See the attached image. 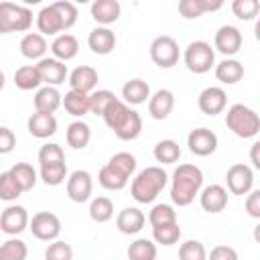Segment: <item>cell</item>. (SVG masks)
<instances>
[{
  "label": "cell",
  "mask_w": 260,
  "mask_h": 260,
  "mask_svg": "<svg viewBox=\"0 0 260 260\" xmlns=\"http://www.w3.org/2000/svg\"><path fill=\"white\" fill-rule=\"evenodd\" d=\"M203 189V171L197 165L183 162L171 177V201L179 207H187Z\"/></svg>",
  "instance_id": "cell-1"
},
{
  "label": "cell",
  "mask_w": 260,
  "mask_h": 260,
  "mask_svg": "<svg viewBox=\"0 0 260 260\" xmlns=\"http://www.w3.org/2000/svg\"><path fill=\"white\" fill-rule=\"evenodd\" d=\"M106 126L120 138V140H134L142 132V118L136 110H132L122 100L112 102L106 112L102 114Z\"/></svg>",
  "instance_id": "cell-2"
},
{
  "label": "cell",
  "mask_w": 260,
  "mask_h": 260,
  "mask_svg": "<svg viewBox=\"0 0 260 260\" xmlns=\"http://www.w3.org/2000/svg\"><path fill=\"white\" fill-rule=\"evenodd\" d=\"M167 183H169V175L162 167H146L132 179L130 195L138 203H152L167 187Z\"/></svg>",
  "instance_id": "cell-3"
},
{
  "label": "cell",
  "mask_w": 260,
  "mask_h": 260,
  "mask_svg": "<svg viewBox=\"0 0 260 260\" xmlns=\"http://www.w3.org/2000/svg\"><path fill=\"white\" fill-rule=\"evenodd\" d=\"M225 126L238 138H256L260 132V116L244 104H234L225 112Z\"/></svg>",
  "instance_id": "cell-4"
},
{
  "label": "cell",
  "mask_w": 260,
  "mask_h": 260,
  "mask_svg": "<svg viewBox=\"0 0 260 260\" xmlns=\"http://www.w3.org/2000/svg\"><path fill=\"white\" fill-rule=\"evenodd\" d=\"M32 26V12L14 2H0V35L26 32Z\"/></svg>",
  "instance_id": "cell-5"
},
{
  "label": "cell",
  "mask_w": 260,
  "mask_h": 260,
  "mask_svg": "<svg viewBox=\"0 0 260 260\" xmlns=\"http://www.w3.org/2000/svg\"><path fill=\"white\" fill-rule=\"evenodd\" d=\"M183 63L191 73H207L215 65V51L207 41H191L185 47L183 53Z\"/></svg>",
  "instance_id": "cell-6"
},
{
  "label": "cell",
  "mask_w": 260,
  "mask_h": 260,
  "mask_svg": "<svg viewBox=\"0 0 260 260\" xmlns=\"http://www.w3.org/2000/svg\"><path fill=\"white\" fill-rule=\"evenodd\" d=\"M150 59L160 69H171L179 63V43L169 37L160 35L150 43Z\"/></svg>",
  "instance_id": "cell-7"
},
{
  "label": "cell",
  "mask_w": 260,
  "mask_h": 260,
  "mask_svg": "<svg viewBox=\"0 0 260 260\" xmlns=\"http://www.w3.org/2000/svg\"><path fill=\"white\" fill-rule=\"evenodd\" d=\"M28 230L37 240L53 242L61 234V219L51 211H39L28 221Z\"/></svg>",
  "instance_id": "cell-8"
},
{
  "label": "cell",
  "mask_w": 260,
  "mask_h": 260,
  "mask_svg": "<svg viewBox=\"0 0 260 260\" xmlns=\"http://www.w3.org/2000/svg\"><path fill=\"white\" fill-rule=\"evenodd\" d=\"M225 185L230 193L234 195H248L254 187V169L246 162H236L225 173Z\"/></svg>",
  "instance_id": "cell-9"
},
{
  "label": "cell",
  "mask_w": 260,
  "mask_h": 260,
  "mask_svg": "<svg viewBox=\"0 0 260 260\" xmlns=\"http://www.w3.org/2000/svg\"><path fill=\"white\" fill-rule=\"evenodd\" d=\"M213 45H215V49H217L221 55H225V59H232V55H236V53L242 49L244 37H242V32H240L238 26H234V24H223V26L217 28V32H215V37H213Z\"/></svg>",
  "instance_id": "cell-10"
},
{
  "label": "cell",
  "mask_w": 260,
  "mask_h": 260,
  "mask_svg": "<svg viewBox=\"0 0 260 260\" xmlns=\"http://www.w3.org/2000/svg\"><path fill=\"white\" fill-rule=\"evenodd\" d=\"M93 191V179L87 171L77 169L67 177V197L75 203H85L89 201Z\"/></svg>",
  "instance_id": "cell-11"
},
{
  "label": "cell",
  "mask_w": 260,
  "mask_h": 260,
  "mask_svg": "<svg viewBox=\"0 0 260 260\" xmlns=\"http://www.w3.org/2000/svg\"><path fill=\"white\" fill-rule=\"evenodd\" d=\"M28 211L22 205H8L2 213H0V230L8 236H18L28 228Z\"/></svg>",
  "instance_id": "cell-12"
},
{
  "label": "cell",
  "mask_w": 260,
  "mask_h": 260,
  "mask_svg": "<svg viewBox=\"0 0 260 260\" xmlns=\"http://www.w3.org/2000/svg\"><path fill=\"white\" fill-rule=\"evenodd\" d=\"M187 146L195 156H209L217 150V136L209 128H195L187 136Z\"/></svg>",
  "instance_id": "cell-13"
},
{
  "label": "cell",
  "mask_w": 260,
  "mask_h": 260,
  "mask_svg": "<svg viewBox=\"0 0 260 260\" xmlns=\"http://www.w3.org/2000/svg\"><path fill=\"white\" fill-rule=\"evenodd\" d=\"M37 71H39V75H41V81H43L45 85H51V87L61 85V83L67 79V75H69L67 65L61 63V61H57L55 57H43V59L37 63Z\"/></svg>",
  "instance_id": "cell-14"
},
{
  "label": "cell",
  "mask_w": 260,
  "mask_h": 260,
  "mask_svg": "<svg viewBox=\"0 0 260 260\" xmlns=\"http://www.w3.org/2000/svg\"><path fill=\"white\" fill-rule=\"evenodd\" d=\"M197 106H199V110H201L203 114H207V116H217V114H221V112L225 110V106H228V93H225L221 87H217V85H209V87H205V89L199 93Z\"/></svg>",
  "instance_id": "cell-15"
},
{
  "label": "cell",
  "mask_w": 260,
  "mask_h": 260,
  "mask_svg": "<svg viewBox=\"0 0 260 260\" xmlns=\"http://www.w3.org/2000/svg\"><path fill=\"white\" fill-rule=\"evenodd\" d=\"M199 203L201 209L207 213H221L228 207V191L225 187L213 183L199 191Z\"/></svg>",
  "instance_id": "cell-16"
},
{
  "label": "cell",
  "mask_w": 260,
  "mask_h": 260,
  "mask_svg": "<svg viewBox=\"0 0 260 260\" xmlns=\"http://www.w3.org/2000/svg\"><path fill=\"white\" fill-rule=\"evenodd\" d=\"M37 28H39V35L43 37H57L65 30L63 20L53 4L41 8V12L37 14Z\"/></svg>",
  "instance_id": "cell-17"
},
{
  "label": "cell",
  "mask_w": 260,
  "mask_h": 260,
  "mask_svg": "<svg viewBox=\"0 0 260 260\" xmlns=\"http://www.w3.org/2000/svg\"><path fill=\"white\" fill-rule=\"evenodd\" d=\"M146 223V215L138 207H124L116 217V228L120 234L134 236L138 234Z\"/></svg>",
  "instance_id": "cell-18"
},
{
  "label": "cell",
  "mask_w": 260,
  "mask_h": 260,
  "mask_svg": "<svg viewBox=\"0 0 260 260\" xmlns=\"http://www.w3.org/2000/svg\"><path fill=\"white\" fill-rule=\"evenodd\" d=\"M67 79H69L71 89L83 91V93H91L95 89V85H98V71L91 65H79L67 75Z\"/></svg>",
  "instance_id": "cell-19"
},
{
  "label": "cell",
  "mask_w": 260,
  "mask_h": 260,
  "mask_svg": "<svg viewBox=\"0 0 260 260\" xmlns=\"http://www.w3.org/2000/svg\"><path fill=\"white\" fill-rule=\"evenodd\" d=\"M87 47L95 53V55H110L116 47V35L112 28L108 26H95L89 35H87Z\"/></svg>",
  "instance_id": "cell-20"
},
{
  "label": "cell",
  "mask_w": 260,
  "mask_h": 260,
  "mask_svg": "<svg viewBox=\"0 0 260 260\" xmlns=\"http://www.w3.org/2000/svg\"><path fill=\"white\" fill-rule=\"evenodd\" d=\"M49 49H51V53H53V57L57 61L65 63V61H71V59L77 57V53H79V41L73 35H69V32H61V35H57L53 39V43H51Z\"/></svg>",
  "instance_id": "cell-21"
},
{
  "label": "cell",
  "mask_w": 260,
  "mask_h": 260,
  "mask_svg": "<svg viewBox=\"0 0 260 260\" xmlns=\"http://www.w3.org/2000/svg\"><path fill=\"white\" fill-rule=\"evenodd\" d=\"M175 108V93L171 89H158L148 98V114L154 120H165Z\"/></svg>",
  "instance_id": "cell-22"
},
{
  "label": "cell",
  "mask_w": 260,
  "mask_h": 260,
  "mask_svg": "<svg viewBox=\"0 0 260 260\" xmlns=\"http://www.w3.org/2000/svg\"><path fill=\"white\" fill-rule=\"evenodd\" d=\"M61 102H63V95L57 87H51V85H43L37 89L35 93V112H41V114H55L59 108H61Z\"/></svg>",
  "instance_id": "cell-23"
},
{
  "label": "cell",
  "mask_w": 260,
  "mask_h": 260,
  "mask_svg": "<svg viewBox=\"0 0 260 260\" xmlns=\"http://www.w3.org/2000/svg\"><path fill=\"white\" fill-rule=\"evenodd\" d=\"M91 12V18L102 24V26H108L112 22H116L120 18V12H122V6L118 0H95L89 8Z\"/></svg>",
  "instance_id": "cell-24"
},
{
  "label": "cell",
  "mask_w": 260,
  "mask_h": 260,
  "mask_svg": "<svg viewBox=\"0 0 260 260\" xmlns=\"http://www.w3.org/2000/svg\"><path fill=\"white\" fill-rule=\"evenodd\" d=\"M18 49H20V55H22L24 59L41 61V59L45 57L49 45H47V39H45L43 35H39V32H26V35L20 39Z\"/></svg>",
  "instance_id": "cell-25"
},
{
  "label": "cell",
  "mask_w": 260,
  "mask_h": 260,
  "mask_svg": "<svg viewBox=\"0 0 260 260\" xmlns=\"http://www.w3.org/2000/svg\"><path fill=\"white\" fill-rule=\"evenodd\" d=\"M28 134L35 138H49L57 132V118L53 114H41L35 112L26 122Z\"/></svg>",
  "instance_id": "cell-26"
},
{
  "label": "cell",
  "mask_w": 260,
  "mask_h": 260,
  "mask_svg": "<svg viewBox=\"0 0 260 260\" xmlns=\"http://www.w3.org/2000/svg\"><path fill=\"white\" fill-rule=\"evenodd\" d=\"M221 6H223L221 0H181L179 2V14L187 20H193L205 12L219 10Z\"/></svg>",
  "instance_id": "cell-27"
},
{
  "label": "cell",
  "mask_w": 260,
  "mask_h": 260,
  "mask_svg": "<svg viewBox=\"0 0 260 260\" xmlns=\"http://www.w3.org/2000/svg\"><path fill=\"white\" fill-rule=\"evenodd\" d=\"M122 102L124 104H132V106H138V104H144L148 98H150V85L144 81V79H130L122 85Z\"/></svg>",
  "instance_id": "cell-28"
},
{
  "label": "cell",
  "mask_w": 260,
  "mask_h": 260,
  "mask_svg": "<svg viewBox=\"0 0 260 260\" xmlns=\"http://www.w3.org/2000/svg\"><path fill=\"white\" fill-rule=\"evenodd\" d=\"M244 77V65L238 59H223L215 65V79L223 85H234Z\"/></svg>",
  "instance_id": "cell-29"
},
{
  "label": "cell",
  "mask_w": 260,
  "mask_h": 260,
  "mask_svg": "<svg viewBox=\"0 0 260 260\" xmlns=\"http://www.w3.org/2000/svg\"><path fill=\"white\" fill-rule=\"evenodd\" d=\"M61 106L65 108V112L73 118H81L89 112V93H83V91H75V89H69L65 95H63V102Z\"/></svg>",
  "instance_id": "cell-30"
},
{
  "label": "cell",
  "mask_w": 260,
  "mask_h": 260,
  "mask_svg": "<svg viewBox=\"0 0 260 260\" xmlns=\"http://www.w3.org/2000/svg\"><path fill=\"white\" fill-rule=\"evenodd\" d=\"M65 140H67V144H69L71 148L81 150V148H85V146L89 144V140H91V128H89L83 120H75V122H71V124L67 126V130H65Z\"/></svg>",
  "instance_id": "cell-31"
},
{
  "label": "cell",
  "mask_w": 260,
  "mask_h": 260,
  "mask_svg": "<svg viewBox=\"0 0 260 260\" xmlns=\"http://www.w3.org/2000/svg\"><path fill=\"white\" fill-rule=\"evenodd\" d=\"M152 156L160 165H173V162H177L181 158V146H179V142H175L171 138L158 140L154 144V148H152Z\"/></svg>",
  "instance_id": "cell-32"
},
{
  "label": "cell",
  "mask_w": 260,
  "mask_h": 260,
  "mask_svg": "<svg viewBox=\"0 0 260 260\" xmlns=\"http://www.w3.org/2000/svg\"><path fill=\"white\" fill-rule=\"evenodd\" d=\"M41 75L37 71V65H22L14 71V85L22 91H30V89H39L41 87Z\"/></svg>",
  "instance_id": "cell-33"
},
{
  "label": "cell",
  "mask_w": 260,
  "mask_h": 260,
  "mask_svg": "<svg viewBox=\"0 0 260 260\" xmlns=\"http://www.w3.org/2000/svg\"><path fill=\"white\" fill-rule=\"evenodd\" d=\"M128 260H156V244L148 238L134 240L126 250Z\"/></svg>",
  "instance_id": "cell-34"
},
{
  "label": "cell",
  "mask_w": 260,
  "mask_h": 260,
  "mask_svg": "<svg viewBox=\"0 0 260 260\" xmlns=\"http://www.w3.org/2000/svg\"><path fill=\"white\" fill-rule=\"evenodd\" d=\"M41 179L49 187H57V185L65 183V179H67V162L61 160V162L41 165Z\"/></svg>",
  "instance_id": "cell-35"
},
{
  "label": "cell",
  "mask_w": 260,
  "mask_h": 260,
  "mask_svg": "<svg viewBox=\"0 0 260 260\" xmlns=\"http://www.w3.org/2000/svg\"><path fill=\"white\" fill-rule=\"evenodd\" d=\"M98 183L108 191H120L128 185V179L124 175H120L116 169H112L110 165H104L98 173Z\"/></svg>",
  "instance_id": "cell-36"
},
{
  "label": "cell",
  "mask_w": 260,
  "mask_h": 260,
  "mask_svg": "<svg viewBox=\"0 0 260 260\" xmlns=\"http://www.w3.org/2000/svg\"><path fill=\"white\" fill-rule=\"evenodd\" d=\"M10 173H12V177L16 179L18 187L22 189V193H24V191H30V189L37 185V171H35V167L28 165V162H16V165L10 169Z\"/></svg>",
  "instance_id": "cell-37"
},
{
  "label": "cell",
  "mask_w": 260,
  "mask_h": 260,
  "mask_svg": "<svg viewBox=\"0 0 260 260\" xmlns=\"http://www.w3.org/2000/svg\"><path fill=\"white\" fill-rule=\"evenodd\" d=\"M89 217L95 223H106L114 217V203L110 197H95L89 203Z\"/></svg>",
  "instance_id": "cell-38"
},
{
  "label": "cell",
  "mask_w": 260,
  "mask_h": 260,
  "mask_svg": "<svg viewBox=\"0 0 260 260\" xmlns=\"http://www.w3.org/2000/svg\"><path fill=\"white\" fill-rule=\"evenodd\" d=\"M148 223H150L152 228L177 223V211H175L173 205H169V203H156V205L148 211Z\"/></svg>",
  "instance_id": "cell-39"
},
{
  "label": "cell",
  "mask_w": 260,
  "mask_h": 260,
  "mask_svg": "<svg viewBox=\"0 0 260 260\" xmlns=\"http://www.w3.org/2000/svg\"><path fill=\"white\" fill-rule=\"evenodd\" d=\"M28 248L20 238H10L0 246V260H26Z\"/></svg>",
  "instance_id": "cell-40"
},
{
  "label": "cell",
  "mask_w": 260,
  "mask_h": 260,
  "mask_svg": "<svg viewBox=\"0 0 260 260\" xmlns=\"http://www.w3.org/2000/svg\"><path fill=\"white\" fill-rule=\"evenodd\" d=\"M108 165L112 169H116L120 175H124L126 179H130L134 175V171H136V156L130 154V152H126V150H122V152H116L108 160Z\"/></svg>",
  "instance_id": "cell-41"
},
{
  "label": "cell",
  "mask_w": 260,
  "mask_h": 260,
  "mask_svg": "<svg viewBox=\"0 0 260 260\" xmlns=\"http://www.w3.org/2000/svg\"><path fill=\"white\" fill-rule=\"evenodd\" d=\"M181 238V228L179 223H169V225H158L152 228V242L160 246H173Z\"/></svg>",
  "instance_id": "cell-42"
},
{
  "label": "cell",
  "mask_w": 260,
  "mask_h": 260,
  "mask_svg": "<svg viewBox=\"0 0 260 260\" xmlns=\"http://www.w3.org/2000/svg\"><path fill=\"white\" fill-rule=\"evenodd\" d=\"M116 100H118L116 93L110 89H93L89 93V112L95 116H102L106 112V108Z\"/></svg>",
  "instance_id": "cell-43"
},
{
  "label": "cell",
  "mask_w": 260,
  "mask_h": 260,
  "mask_svg": "<svg viewBox=\"0 0 260 260\" xmlns=\"http://www.w3.org/2000/svg\"><path fill=\"white\" fill-rule=\"evenodd\" d=\"M20 195H22V189L18 187L12 173L10 171L0 173V199L2 201H16Z\"/></svg>",
  "instance_id": "cell-44"
},
{
  "label": "cell",
  "mask_w": 260,
  "mask_h": 260,
  "mask_svg": "<svg viewBox=\"0 0 260 260\" xmlns=\"http://www.w3.org/2000/svg\"><path fill=\"white\" fill-rule=\"evenodd\" d=\"M179 260H207V250L199 240H187L179 246Z\"/></svg>",
  "instance_id": "cell-45"
},
{
  "label": "cell",
  "mask_w": 260,
  "mask_h": 260,
  "mask_svg": "<svg viewBox=\"0 0 260 260\" xmlns=\"http://www.w3.org/2000/svg\"><path fill=\"white\" fill-rule=\"evenodd\" d=\"M232 12L240 20H252L260 12V2L258 0H234L232 2Z\"/></svg>",
  "instance_id": "cell-46"
},
{
  "label": "cell",
  "mask_w": 260,
  "mask_h": 260,
  "mask_svg": "<svg viewBox=\"0 0 260 260\" xmlns=\"http://www.w3.org/2000/svg\"><path fill=\"white\" fill-rule=\"evenodd\" d=\"M45 260H73V248L63 240H53L45 250Z\"/></svg>",
  "instance_id": "cell-47"
},
{
  "label": "cell",
  "mask_w": 260,
  "mask_h": 260,
  "mask_svg": "<svg viewBox=\"0 0 260 260\" xmlns=\"http://www.w3.org/2000/svg\"><path fill=\"white\" fill-rule=\"evenodd\" d=\"M53 6H55V10L59 12V16H61V20H63L65 30H67V28H71V26L77 22L79 12H77V6H75L73 2H69V0H57V2H53Z\"/></svg>",
  "instance_id": "cell-48"
},
{
  "label": "cell",
  "mask_w": 260,
  "mask_h": 260,
  "mask_svg": "<svg viewBox=\"0 0 260 260\" xmlns=\"http://www.w3.org/2000/svg\"><path fill=\"white\" fill-rule=\"evenodd\" d=\"M65 160V152L57 142H47L39 148V162L49 165V162H61Z\"/></svg>",
  "instance_id": "cell-49"
},
{
  "label": "cell",
  "mask_w": 260,
  "mask_h": 260,
  "mask_svg": "<svg viewBox=\"0 0 260 260\" xmlns=\"http://www.w3.org/2000/svg\"><path fill=\"white\" fill-rule=\"evenodd\" d=\"M207 260H238V252L228 244H217L207 254Z\"/></svg>",
  "instance_id": "cell-50"
},
{
  "label": "cell",
  "mask_w": 260,
  "mask_h": 260,
  "mask_svg": "<svg viewBox=\"0 0 260 260\" xmlns=\"http://www.w3.org/2000/svg\"><path fill=\"white\" fill-rule=\"evenodd\" d=\"M246 213L254 219H260V189H252L246 195Z\"/></svg>",
  "instance_id": "cell-51"
},
{
  "label": "cell",
  "mask_w": 260,
  "mask_h": 260,
  "mask_svg": "<svg viewBox=\"0 0 260 260\" xmlns=\"http://www.w3.org/2000/svg\"><path fill=\"white\" fill-rule=\"evenodd\" d=\"M16 146V136L8 126H0V154L12 152Z\"/></svg>",
  "instance_id": "cell-52"
},
{
  "label": "cell",
  "mask_w": 260,
  "mask_h": 260,
  "mask_svg": "<svg viewBox=\"0 0 260 260\" xmlns=\"http://www.w3.org/2000/svg\"><path fill=\"white\" fill-rule=\"evenodd\" d=\"M258 150H260V142H254L250 148V160L254 169H260V158H258Z\"/></svg>",
  "instance_id": "cell-53"
},
{
  "label": "cell",
  "mask_w": 260,
  "mask_h": 260,
  "mask_svg": "<svg viewBox=\"0 0 260 260\" xmlns=\"http://www.w3.org/2000/svg\"><path fill=\"white\" fill-rule=\"evenodd\" d=\"M4 85H6V75H4V71H0V91L4 89Z\"/></svg>",
  "instance_id": "cell-54"
}]
</instances>
